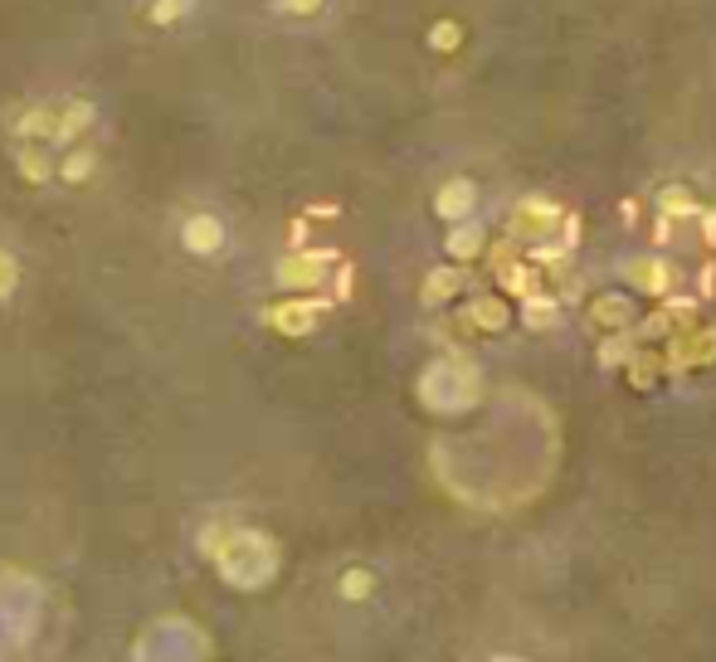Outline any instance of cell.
I'll return each mask as SVG.
<instances>
[{
  "mask_svg": "<svg viewBox=\"0 0 716 662\" xmlns=\"http://www.w3.org/2000/svg\"><path fill=\"white\" fill-rule=\"evenodd\" d=\"M346 293H351V268H341L337 273V297H346Z\"/></svg>",
  "mask_w": 716,
  "mask_h": 662,
  "instance_id": "4316f807",
  "label": "cell"
},
{
  "mask_svg": "<svg viewBox=\"0 0 716 662\" xmlns=\"http://www.w3.org/2000/svg\"><path fill=\"white\" fill-rule=\"evenodd\" d=\"M186 10H190V0H151V25H161V30H166V25H181V20H186Z\"/></svg>",
  "mask_w": 716,
  "mask_h": 662,
  "instance_id": "44dd1931",
  "label": "cell"
},
{
  "mask_svg": "<svg viewBox=\"0 0 716 662\" xmlns=\"http://www.w3.org/2000/svg\"><path fill=\"white\" fill-rule=\"evenodd\" d=\"M483 244H488V229H483V224H473V215H468V220H453L449 239H444V249H449L453 263L478 258V254H483Z\"/></svg>",
  "mask_w": 716,
  "mask_h": 662,
  "instance_id": "30bf717a",
  "label": "cell"
},
{
  "mask_svg": "<svg viewBox=\"0 0 716 662\" xmlns=\"http://www.w3.org/2000/svg\"><path fill=\"white\" fill-rule=\"evenodd\" d=\"M15 166H20V176H25L30 185H44L49 176H54V161H49L39 147H25L20 156H15Z\"/></svg>",
  "mask_w": 716,
  "mask_h": 662,
  "instance_id": "2e32d148",
  "label": "cell"
},
{
  "mask_svg": "<svg viewBox=\"0 0 716 662\" xmlns=\"http://www.w3.org/2000/svg\"><path fill=\"white\" fill-rule=\"evenodd\" d=\"M658 210H663L668 220H687V215H697V200H692V190H682V185H668V190L658 195Z\"/></svg>",
  "mask_w": 716,
  "mask_h": 662,
  "instance_id": "ac0fdd59",
  "label": "cell"
},
{
  "mask_svg": "<svg viewBox=\"0 0 716 662\" xmlns=\"http://www.w3.org/2000/svg\"><path fill=\"white\" fill-rule=\"evenodd\" d=\"M497 283H502V288H507L512 297L541 293V273H536L531 263H522V254L507 258V263H497Z\"/></svg>",
  "mask_w": 716,
  "mask_h": 662,
  "instance_id": "4fadbf2b",
  "label": "cell"
},
{
  "mask_svg": "<svg viewBox=\"0 0 716 662\" xmlns=\"http://www.w3.org/2000/svg\"><path fill=\"white\" fill-rule=\"evenodd\" d=\"M473 205H478V185L473 181H463V176H458V181H444L439 185V195H434V215H439V220H468V215H473Z\"/></svg>",
  "mask_w": 716,
  "mask_h": 662,
  "instance_id": "ba28073f",
  "label": "cell"
},
{
  "mask_svg": "<svg viewBox=\"0 0 716 662\" xmlns=\"http://www.w3.org/2000/svg\"><path fill=\"white\" fill-rule=\"evenodd\" d=\"M181 244H186V254H195V258H215L225 249V224L200 210V215H190V220L181 224Z\"/></svg>",
  "mask_w": 716,
  "mask_h": 662,
  "instance_id": "8992f818",
  "label": "cell"
},
{
  "mask_svg": "<svg viewBox=\"0 0 716 662\" xmlns=\"http://www.w3.org/2000/svg\"><path fill=\"white\" fill-rule=\"evenodd\" d=\"M322 297H283V302H273L264 312V322L278 336H307V331L317 327V317H322Z\"/></svg>",
  "mask_w": 716,
  "mask_h": 662,
  "instance_id": "277c9868",
  "label": "cell"
},
{
  "mask_svg": "<svg viewBox=\"0 0 716 662\" xmlns=\"http://www.w3.org/2000/svg\"><path fill=\"white\" fill-rule=\"evenodd\" d=\"M556 317H561V307H556V302H551V297H541V293H531L527 297V322L531 327H556Z\"/></svg>",
  "mask_w": 716,
  "mask_h": 662,
  "instance_id": "ffe728a7",
  "label": "cell"
},
{
  "mask_svg": "<svg viewBox=\"0 0 716 662\" xmlns=\"http://www.w3.org/2000/svg\"><path fill=\"white\" fill-rule=\"evenodd\" d=\"M590 317L595 322H604L609 331H634V302L624 293H604L590 302Z\"/></svg>",
  "mask_w": 716,
  "mask_h": 662,
  "instance_id": "7c38bea8",
  "label": "cell"
},
{
  "mask_svg": "<svg viewBox=\"0 0 716 662\" xmlns=\"http://www.w3.org/2000/svg\"><path fill=\"white\" fill-rule=\"evenodd\" d=\"M332 263H341L337 249H293L278 258V288H322Z\"/></svg>",
  "mask_w": 716,
  "mask_h": 662,
  "instance_id": "3957f363",
  "label": "cell"
},
{
  "mask_svg": "<svg viewBox=\"0 0 716 662\" xmlns=\"http://www.w3.org/2000/svg\"><path fill=\"white\" fill-rule=\"evenodd\" d=\"M371 594H376V575H371V570H346V575H341V599L361 604V599H371Z\"/></svg>",
  "mask_w": 716,
  "mask_h": 662,
  "instance_id": "d6986e66",
  "label": "cell"
},
{
  "mask_svg": "<svg viewBox=\"0 0 716 662\" xmlns=\"http://www.w3.org/2000/svg\"><path fill=\"white\" fill-rule=\"evenodd\" d=\"M624 278H629L634 288H643V293H653V297L673 293V268H668L663 258H634V263L624 268Z\"/></svg>",
  "mask_w": 716,
  "mask_h": 662,
  "instance_id": "9c48e42d",
  "label": "cell"
},
{
  "mask_svg": "<svg viewBox=\"0 0 716 662\" xmlns=\"http://www.w3.org/2000/svg\"><path fill=\"white\" fill-rule=\"evenodd\" d=\"M93 122H98V108H93L88 98H69V103L59 108V122H54V142H78Z\"/></svg>",
  "mask_w": 716,
  "mask_h": 662,
  "instance_id": "8fae6325",
  "label": "cell"
},
{
  "mask_svg": "<svg viewBox=\"0 0 716 662\" xmlns=\"http://www.w3.org/2000/svg\"><path fill=\"white\" fill-rule=\"evenodd\" d=\"M307 215H312V220H337V205H312Z\"/></svg>",
  "mask_w": 716,
  "mask_h": 662,
  "instance_id": "484cf974",
  "label": "cell"
},
{
  "mask_svg": "<svg viewBox=\"0 0 716 662\" xmlns=\"http://www.w3.org/2000/svg\"><path fill=\"white\" fill-rule=\"evenodd\" d=\"M429 44H434L439 54H453V49L463 44V25H458V20H439V25L429 30Z\"/></svg>",
  "mask_w": 716,
  "mask_h": 662,
  "instance_id": "7402d4cb",
  "label": "cell"
},
{
  "mask_svg": "<svg viewBox=\"0 0 716 662\" xmlns=\"http://www.w3.org/2000/svg\"><path fill=\"white\" fill-rule=\"evenodd\" d=\"M200 551L215 560V570L234 589H264L278 575V546L254 526H205Z\"/></svg>",
  "mask_w": 716,
  "mask_h": 662,
  "instance_id": "6da1fadb",
  "label": "cell"
},
{
  "mask_svg": "<svg viewBox=\"0 0 716 662\" xmlns=\"http://www.w3.org/2000/svg\"><path fill=\"white\" fill-rule=\"evenodd\" d=\"M54 122H59V112L54 108H25L20 112V122H15V137L44 142V137H54Z\"/></svg>",
  "mask_w": 716,
  "mask_h": 662,
  "instance_id": "5bb4252c",
  "label": "cell"
},
{
  "mask_svg": "<svg viewBox=\"0 0 716 662\" xmlns=\"http://www.w3.org/2000/svg\"><path fill=\"white\" fill-rule=\"evenodd\" d=\"M458 293H463V273L458 268H434L424 278V302H453Z\"/></svg>",
  "mask_w": 716,
  "mask_h": 662,
  "instance_id": "9a60e30c",
  "label": "cell"
},
{
  "mask_svg": "<svg viewBox=\"0 0 716 662\" xmlns=\"http://www.w3.org/2000/svg\"><path fill=\"white\" fill-rule=\"evenodd\" d=\"M634 356V331H619L614 341H604L600 346V361L604 366H614V361H629Z\"/></svg>",
  "mask_w": 716,
  "mask_h": 662,
  "instance_id": "603a6c76",
  "label": "cell"
},
{
  "mask_svg": "<svg viewBox=\"0 0 716 662\" xmlns=\"http://www.w3.org/2000/svg\"><path fill=\"white\" fill-rule=\"evenodd\" d=\"M512 322V307H507V297H473L463 312H458V327L468 331H502Z\"/></svg>",
  "mask_w": 716,
  "mask_h": 662,
  "instance_id": "52a82bcc",
  "label": "cell"
},
{
  "mask_svg": "<svg viewBox=\"0 0 716 662\" xmlns=\"http://www.w3.org/2000/svg\"><path fill=\"white\" fill-rule=\"evenodd\" d=\"M419 400L424 409H434V414H463V409L478 405V370L468 366V361H434V366L419 375Z\"/></svg>",
  "mask_w": 716,
  "mask_h": 662,
  "instance_id": "7a4b0ae2",
  "label": "cell"
},
{
  "mask_svg": "<svg viewBox=\"0 0 716 662\" xmlns=\"http://www.w3.org/2000/svg\"><path fill=\"white\" fill-rule=\"evenodd\" d=\"M15 288H20V263L5 254V249H0V302L15 293Z\"/></svg>",
  "mask_w": 716,
  "mask_h": 662,
  "instance_id": "cb8c5ba5",
  "label": "cell"
},
{
  "mask_svg": "<svg viewBox=\"0 0 716 662\" xmlns=\"http://www.w3.org/2000/svg\"><path fill=\"white\" fill-rule=\"evenodd\" d=\"M54 171H59V176H64L69 185H83L88 176H93V171H98V156H93V151H69V156H64Z\"/></svg>",
  "mask_w": 716,
  "mask_h": 662,
  "instance_id": "e0dca14e",
  "label": "cell"
},
{
  "mask_svg": "<svg viewBox=\"0 0 716 662\" xmlns=\"http://www.w3.org/2000/svg\"><path fill=\"white\" fill-rule=\"evenodd\" d=\"M278 5H283L288 15H317V10H322V0H278Z\"/></svg>",
  "mask_w": 716,
  "mask_h": 662,
  "instance_id": "d4e9b609",
  "label": "cell"
},
{
  "mask_svg": "<svg viewBox=\"0 0 716 662\" xmlns=\"http://www.w3.org/2000/svg\"><path fill=\"white\" fill-rule=\"evenodd\" d=\"M556 224H561V205H551V200H522L512 210V234L517 239H546Z\"/></svg>",
  "mask_w": 716,
  "mask_h": 662,
  "instance_id": "5b68a950",
  "label": "cell"
}]
</instances>
